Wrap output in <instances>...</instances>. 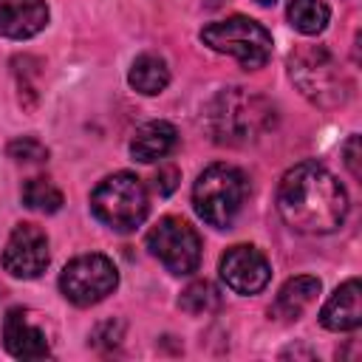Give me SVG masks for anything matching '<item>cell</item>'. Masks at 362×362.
I'll return each instance as SVG.
<instances>
[{
  "mask_svg": "<svg viewBox=\"0 0 362 362\" xmlns=\"http://www.w3.org/2000/svg\"><path fill=\"white\" fill-rule=\"evenodd\" d=\"M277 209L286 226L300 235H331L345 223L348 192L328 167L300 161L280 178Z\"/></svg>",
  "mask_w": 362,
  "mask_h": 362,
  "instance_id": "1",
  "label": "cell"
},
{
  "mask_svg": "<svg viewBox=\"0 0 362 362\" xmlns=\"http://www.w3.org/2000/svg\"><path fill=\"white\" fill-rule=\"evenodd\" d=\"M206 124L218 144L243 147L274 127V107L269 99L249 93L246 88H226L209 102Z\"/></svg>",
  "mask_w": 362,
  "mask_h": 362,
  "instance_id": "2",
  "label": "cell"
},
{
  "mask_svg": "<svg viewBox=\"0 0 362 362\" xmlns=\"http://www.w3.org/2000/svg\"><path fill=\"white\" fill-rule=\"evenodd\" d=\"M249 192L246 175L235 164H209L192 184V206L198 218L215 229H226L243 209Z\"/></svg>",
  "mask_w": 362,
  "mask_h": 362,
  "instance_id": "3",
  "label": "cell"
},
{
  "mask_svg": "<svg viewBox=\"0 0 362 362\" xmlns=\"http://www.w3.org/2000/svg\"><path fill=\"white\" fill-rule=\"evenodd\" d=\"M90 212L113 232H133L150 212V198L139 175L113 173L90 192Z\"/></svg>",
  "mask_w": 362,
  "mask_h": 362,
  "instance_id": "4",
  "label": "cell"
},
{
  "mask_svg": "<svg viewBox=\"0 0 362 362\" xmlns=\"http://www.w3.org/2000/svg\"><path fill=\"white\" fill-rule=\"evenodd\" d=\"M288 76L300 88V93L320 107H337L348 99V79L325 48L305 45L291 51Z\"/></svg>",
  "mask_w": 362,
  "mask_h": 362,
  "instance_id": "5",
  "label": "cell"
},
{
  "mask_svg": "<svg viewBox=\"0 0 362 362\" xmlns=\"http://www.w3.org/2000/svg\"><path fill=\"white\" fill-rule=\"evenodd\" d=\"M201 42L218 54L235 57L246 71L263 68L272 57V34L266 31L263 23L243 14H232L226 20L204 25Z\"/></svg>",
  "mask_w": 362,
  "mask_h": 362,
  "instance_id": "6",
  "label": "cell"
},
{
  "mask_svg": "<svg viewBox=\"0 0 362 362\" xmlns=\"http://www.w3.org/2000/svg\"><path fill=\"white\" fill-rule=\"evenodd\" d=\"M119 286V272L110 257L90 252L74 257L59 274V291L74 305H96Z\"/></svg>",
  "mask_w": 362,
  "mask_h": 362,
  "instance_id": "7",
  "label": "cell"
},
{
  "mask_svg": "<svg viewBox=\"0 0 362 362\" xmlns=\"http://www.w3.org/2000/svg\"><path fill=\"white\" fill-rule=\"evenodd\" d=\"M147 249L173 274H192L201 263V235L175 215L161 218L147 232Z\"/></svg>",
  "mask_w": 362,
  "mask_h": 362,
  "instance_id": "8",
  "label": "cell"
},
{
  "mask_svg": "<svg viewBox=\"0 0 362 362\" xmlns=\"http://www.w3.org/2000/svg\"><path fill=\"white\" fill-rule=\"evenodd\" d=\"M51 252H48V235L37 223H20L6 240L3 249V269L11 277L34 280L48 269Z\"/></svg>",
  "mask_w": 362,
  "mask_h": 362,
  "instance_id": "9",
  "label": "cell"
},
{
  "mask_svg": "<svg viewBox=\"0 0 362 362\" xmlns=\"http://www.w3.org/2000/svg\"><path fill=\"white\" fill-rule=\"evenodd\" d=\"M221 280L235 294H260L272 280V266L257 246L238 243L221 257Z\"/></svg>",
  "mask_w": 362,
  "mask_h": 362,
  "instance_id": "10",
  "label": "cell"
},
{
  "mask_svg": "<svg viewBox=\"0 0 362 362\" xmlns=\"http://www.w3.org/2000/svg\"><path fill=\"white\" fill-rule=\"evenodd\" d=\"M3 345L14 359H45L51 345L28 308H11L3 320Z\"/></svg>",
  "mask_w": 362,
  "mask_h": 362,
  "instance_id": "11",
  "label": "cell"
},
{
  "mask_svg": "<svg viewBox=\"0 0 362 362\" xmlns=\"http://www.w3.org/2000/svg\"><path fill=\"white\" fill-rule=\"evenodd\" d=\"M48 25L45 0H0V34L8 40H28Z\"/></svg>",
  "mask_w": 362,
  "mask_h": 362,
  "instance_id": "12",
  "label": "cell"
},
{
  "mask_svg": "<svg viewBox=\"0 0 362 362\" xmlns=\"http://www.w3.org/2000/svg\"><path fill=\"white\" fill-rule=\"evenodd\" d=\"M320 322L328 331H356L362 325V288L359 280H345L322 305Z\"/></svg>",
  "mask_w": 362,
  "mask_h": 362,
  "instance_id": "13",
  "label": "cell"
},
{
  "mask_svg": "<svg viewBox=\"0 0 362 362\" xmlns=\"http://www.w3.org/2000/svg\"><path fill=\"white\" fill-rule=\"evenodd\" d=\"M178 144V130L170 122H147L136 130V136L130 139V156L141 164H153L167 158Z\"/></svg>",
  "mask_w": 362,
  "mask_h": 362,
  "instance_id": "14",
  "label": "cell"
},
{
  "mask_svg": "<svg viewBox=\"0 0 362 362\" xmlns=\"http://www.w3.org/2000/svg\"><path fill=\"white\" fill-rule=\"evenodd\" d=\"M317 294H320V280L311 277V274H297V277H291L280 286L272 311L280 320H297L317 300Z\"/></svg>",
  "mask_w": 362,
  "mask_h": 362,
  "instance_id": "15",
  "label": "cell"
},
{
  "mask_svg": "<svg viewBox=\"0 0 362 362\" xmlns=\"http://www.w3.org/2000/svg\"><path fill=\"white\" fill-rule=\"evenodd\" d=\"M127 82L139 93L156 96V93H161L170 85V68H167L164 57H158V54H139L133 59V65H130Z\"/></svg>",
  "mask_w": 362,
  "mask_h": 362,
  "instance_id": "16",
  "label": "cell"
},
{
  "mask_svg": "<svg viewBox=\"0 0 362 362\" xmlns=\"http://www.w3.org/2000/svg\"><path fill=\"white\" fill-rule=\"evenodd\" d=\"M286 14H288V23L305 37L325 31V25L331 20V8L325 0H288Z\"/></svg>",
  "mask_w": 362,
  "mask_h": 362,
  "instance_id": "17",
  "label": "cell"
},
{
  "mask_svg": "<svg viewBox=\"0 0 362 362\" xmlns=\"http://www.w3.org/2000/svg\"><path fill=\"white\" fill-rule=\"evenodd\" d=\"M23 204H25L28 209H34V212L51 215V212H57V209L62 206V192H59V187H54L48 178L37 175V178H28V181L23 184Z\"/></svg>",
  "mask_w": 362,
  "mask_h": 362,
  "instance_id": "18",
  "label": "cell"
},
{
  "mask_svg": "<svg viewBox=\"0 0 362 362\" xmlns=\"http://www.w3.org/2000/svg\"><path fill=\"white\" fill-rule=\"evenodd\" d=\"M178 303L189 314H209V311H215L221 305V291L209 280H195V283H189L184 288Z\"/></svg>",
  "mask_w": 362,
  "mask_h": 362,
  "instance_id": "19",
  "label": "cell"
},
{
  "mask_svg": "<svg viewBox=\"0 0 362 362\" xmlns=\"http://www.w3.org/2000/svg\"><path fill=\"white\" fill-rule=\"evenodd\" d=\"M6 153L17 164H45L48 161V147L34 136H20V139L8 141Z\"/></svg>",
  "mask_w": 362,
  "mask_h": 362,
  "instance_id": "20",
  "label": "cell"
},
{
  "mask_svg": "<svg viewBox=\"0 0 362 362\" xmlns=\"http://www.w3.org/2000/svg\"><path fill=\"white\" fill-rule=\"evenodd\" d=\"M178 181H181V175H178L175 167H161V170L156 173V178H153V187H156L158 195H170V192L178 187Z\"/></svg>",
  "mask_w": 362,
  "mask_h": 362,
  "instance_id": "21",
  "label": "cell"
},
{
  "mask_svg": "<svg viewBox=\"0 0 362 362\" xmlns=\"http://www.w3.org/2000/svg\"><path fill=\"white\" fill-rule=\"evenodd\" d=\"M342 156H345V167L351 170V175L359 178L362 170H359V136H356V133L348 136V141L342 144Z\"/></svg>",
  "mask_w": 362,
  "mask_h": 362,
  "instance_id": "22",
  "label": "cell"
},
{
  "mask_svg": "<svg viewBox=\"0 0 362 362\" xmlns=\"http://www.w3.org/2000/svg\"><path fill=\"white\" fill-rule=\"evenodd\" d=\"M257 3H260V6H272L274 0H257Z\"/></svg>",
  "mask_w": 362,
  "mask_h": 362,
  "instance_id": "23",
  "label": "cell"
}]
</instances>
